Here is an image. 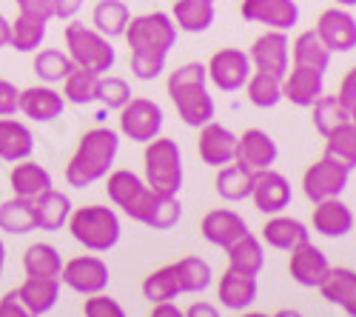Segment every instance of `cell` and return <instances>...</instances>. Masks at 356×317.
Returning a JSON list of instances; mask_svg holds the SVG:
<instances>
[{"label": "cell", "instance_id": "db71d44e", "mask_svg": "<svg viewBox=\"0 0 356 317\" xmlns=\"http://www.w3.org/2000/svg\"><path fill=\"white\" fill-rule=\"evenodd\" d=\"M186 317H220V309L214 303H205V300H197L186 309Z\"/></svg>", "mask_w": 356, "mask_h": 317}, {"label": "cell", "instance_id": "7dc6e473", "mask_svg": "<svg viewBox=\"0 0 356 317\" xmlns=\"http://www.w3.org/2000/svg\"><path fill=\"white\" fill-rule=\"evenodd\" d=\"M86 317H126V309L117 303L111 295L100 292V295H88L86 306H83Z\"/></svg>", "mask_w": 356, "mask_h": 317}, {"label": "cell", "instance_id": "c3c4849f", "mask_svg": "<svg viewBox=\"0 0 356 317\" xmlns=\"http://www.w3.org/2000/svg\"><path fill=\"white\" fill-rule=\"evenodd\" d=\"M17 100H20L17 86L0 77V118H12L17 111Z\"/></svg>", "mask_w": 356, "mask_h": 317}, {"label": "cell", "instance_id": "d6986e66", "mask_svg": "<svg viewBox=\"0 0 356 317\" xmlns=\"http://www.w3.org/2000/svg\"><path fill=\"white\" fill-rule=\"evenodd\" d=\"M314 232L322 235V238H331V240H339L345 235L353 232V223H356V215L353 209L339 197H331V200H319L314 203Z\"/></svg>", "mask_w": 356, "mask_h": 317}, {"label": "cell", "instance_id": "ac0fdd59", "mask_svg": "<svg viewBox=\"0 0 356 317\" xmlns=\"http://www.w3.org/2000/svg\"><path fill=\"white\" fill-rule=\"evenodd\" d=\"M197 152H200V160L211 169H222L228 163H234V152H236V134L211 121L200 126V137H197Z\"/></svg>", "mask_w": 356, "mask_h": 317}, {"label": "cell", "instance_id": "91938a15", "mask_svg": "<svg viewBox=\"0 0 356 317\" xmlns=\"http://www.w3.org/2000/svg\"><path fill=\"white\" fill-rule=\"evenodd\" d=\"M240 317H271V314H265V311H248V309H245Z\"/></svg>", "mask_w": 356, "mask_h": 317}, {"label": "cell", "instance_id": "2e32d148", "mask_svg": "<svg viewBox=\"0 0 356 317\" xmlns=\"http://www.w3.org/2000/svg\"><path fill=\"white\" fill-rule=\"evenodd\" d=\"M288 272H291V280L302 289H319V283L325 280V275L331 272V263H328V254H325L319 246H314L311 240L300 243L296 249L288 252Z\"/></svg>", "mask_w": 356, "mask_h": 317}, {"label": "cell", "instance_id": "5bb4252c", "mask_svg": "<svg viewBox=\"0 0 356 317\" xmlns=\"http://www.w3.org/2000/svg\"><path fill=\"white\" fill-rule=\"evenodd\" d=\"M314 32L319 35V40L328 46V52L334 54H348L356 49V17L350 9L345 6H331L325 9L314 26Z\"/></svg>", "mask_w": 356, "mask_h": 317}, {"label": "cell", "instance_id": "5b68a950", "mask_svg": "<svg viewBox=\"0 0 356 317\" xmlns=\"http://www.w3.org/2000/svg\"><path fill=\"white\" fill-rule=\"evenodd\" d=\"M143 180L160 194H180L183 189V152L174 137H154L143 152Z\"/></svg>", "mask_w": 356, "mask_h": 317}, {"label": "cell", "instance_id": "52a82bcc", "mask_svg": "<svg viewBox=\"0 0 356 317\" xmlns=\"http://www.w3.org/2000/svg\"><path fill=\"white\" fill-rule=\"evenodd\" d=\"M106 194L117 209H123L126 217L145 226L160 192L148 189V183L140 175H134L131 169H114L106 175Z\"/></svg>", "mask_w": 356, "mask_h": 317}, {"label": "cell", "instance_id": "f35d334b", "mask_svg": "<svg viewBox=\"0 0 356 317\" xmlns=\"http://www.w3.org/2000/svg\"><path fill=\"white\" fill-rule=\"evenodd\" d=\"M97 92H100V75H92L86 69H72L63 77V100L72 106H92L97 103Z\"/></svg>", "mask_w": 356, "mask_h": 317}, {"label": "cell", "instance_id": "ab89813d", "mask_svg": "<svg viewBox=\"0 0 356 317\" xmlns=\"http://www.w3.org/2000/svg\"><path fill=\"white\" fill-rule=\"evenodd\" d=\"M180 295L183 292H180V280H177L174 263L154 269L152 275L143 280V297L152 303V306L154 303H171V300H177Z\"/></svg>", "mask_w": 356, "mask_h": 317}, {"label": "cell", "instance_id": "7bdbcfd3", "mask_svg": "<svg viewBox=\"0 0 356 317\" xmlns=\"http://www.w3.org/2000/svg\"><path fill=\"white\" fill-rule=\"evenodd\" d=\"M345 121H350V114L345 111V106L339 103V98L337 95H319L316 100H314V106H311V123H314V129L325 137V134H331L339 123H345Z\"/></svg>", "mask_w": 356, "mask_h": 317}, {"label": "cell", "instance_id": "94428289", "mask_svg": "<svg viewBox=\"0 0 356 317\" xmlns=\"http://www.w3.org/2000/svg\"><path fill=\"white\" fill-rule=\"evenodd\" d=\"M334 3H339V6H345V9H350V6H356V0H334Z\"/></svg>", "mask_w": 356, "mask_h": 317}, {"label": "cell", "instance_id": "9a60e30c", "mask_svg": "<svg viewBox=\"0 0 356 317\" xmlns=\"http://www.w3.org/2000/svg\"><path fill=\"white\" fill-rule=\"evenodd\" d=\"M291 180L277 169H265L259 175H254V189H251V203L262 215H280L291 206Z\"/></svg>", "mask_w": 356, "mask_h": 317}, {"label": "cell", "instance_id": "681fc988", "mask_svg": "<svg viewBox=\"0 0 356 317\" xmlns=\"http://www.w3.org/2000/svg\"><path fill=\"white\" fill-rule=\"evenodd\" d=\"M339 103L345 106V111L348 114H353L356 111V66L342 77V83H339Z\"/></svg>", "mask_w": 356, "mask_h": 317}, {"label": "cell", "instance_id": "f907efd6", "mask_svg": "<svg viewBox=\"0 0 356 317\" xmlns=\"http://www.w3.org/2000/svg\"><path fill=\"white\" fill-rule=\"evenodd\" d=\"M0 317H35V314L20 303L17 292H9L3 300H0Z\"/></svg>", "mask_w": 356, "mask_h": 317}, {"label": "cell", "instance_id": "bcb514c9", "mask_svg": "<svg viewBox=\"0 0 356 317\" xmlns=\"http://www.w3.org/2000/svg\"><path fill=\"white\" fill-rule=\"evenodd\" d=\"M129 100H131V86H129V80L114 77V75H100L97 103H103L106 109H117V111H120Z\"/></svg>", "mask_w": 356, "mask_h": 317}, {"label": "cell", "instance_id": "d590c367", "mask_svg": "<svg viewBox=\"0 0 356 317\" xmlns=\"http://www.w3.org/2000/svg\"><path fill=\"white\" fill-rule=\"evenodd\" d=\"M174 272H177V280H180L183 295H202L214 280L211 263L202 261V257H197V254L180 257V261L174 263Z\"/></svg>", "mask_w": 356, "mask_h": 317}, {"label": "cell", "instance_id": "e575fe53", "mask_svg": "<svg viewBox=\"0 0 356 317\" xmlns=\"http://www.w3.org/2000/svg\"><path fill=\"white\" fill-rule=\"evenodd\" d=\"M35 200L29 197H12L6 203H0V232L9 235H29L35 232Z\"/></svg>", "mask_w": 356, "mask_h": 317}, {"label": "cell", "instance_id": "ee69618b", "mask_svg": "<svg viewBox=\"0 0 356 317\" xmlns=\"http://www.w3.org/2000/svg\"><path fill=\"white\" fill-rule=\"evenodd\" d=\"M35 75L43 80V83H63V77L74 69L72 57L60 49H38L35 52Z\"/></svg>", "mask_w": 356, "mask_h": 317}, {"label": "cell", "instance_id": "3957f363", "mask_svg": "<svg viewBox=\"0 0 356 317\" xmlns=\"http://www.w3.org/2000/svg\"><path fill=\"white\" fill-rule=\"evenodd\" d=\"M168 98L180 114V121L191 129H200L217 118V103L209 92V72L205 63H183L168 75Z\"/></svg>", "mask_w": 356, "mask_h": 317}, {"label": "cell", "instance_id": "44dd1931", "mask_svg": "<svg viewBox=\"0 0 356 317\" xmlns=\"http://www.w3.org/2000/svg\"><path fill=\"white\" fill-rule=\"evenodd\" d=\"M63 95L51 89L49 83L43 86H29V89L20 92V100H17V111H23L29 121H35V123H51L57 121L63 114Z\"/></svg>", "mask_w": 356, "mask_h": 317}, {"label": "cell", "instance_id": "6125c7cd", "mask_svg": "<svg viewBox=\"0 0 356 317\" xmlns=\"http://www.w3.org/2000/svg\"><path fill=\"white\" fill-rule=\"evenodd\" d=\"M350 121H353V123H356V111H353V114H350Z\"/></svg>", "mask_w": 356, "mask_h": 317}, {"label": "cell", "instance_id": "f546056e", "mask_svg": "<svg viewBox=\"0 0 356 317\" xmlns=\"http://www.w3.org/2000/svg\"><path fill=\"white\" fill-rule=\"evenodd\" d=\"M9 186L17 197H29L35 200L38 194L49 192L54 183H51V171L35 160H20L15 163V169L9 171Z\"/></svg>", "mask_w": 356, "mask_h": 317}, {"label": "cell", "instance_id": "8992f818", "mask_svg": "<svg viewBox=\"0 0 356 317\" xmlns=\"http://www.w3.org/2000/svg\"><path fill=\"white\" fill-rule=\"evenodd\" d=\"M69 232L72 238L86 246L88 252H108L120 243L123 226H120V215L108 206H83V209H72L69 215Z\"/></svg>", "mask_w": 356, "mask_h": 317}, {"label": "cell", "instance_id": "e7e4bbea", "mask_svg": "<svg viewBox=\"0 0 356 317\" xmlns=\"http://www.w3.org/2000/svg\"><path fill=\"white\" fill-rule=\"evenodd\" d=\"M353 229H356V223H353Z\"/></svg>", "mask_w": 356, "mask_h": 317}, {"label": "cell", "instance_id": "f6af8a7d", "mask_svg": "<svg viewBox=\"0 0 356 317\" xmlns=\"http://www.w3.org/2000/svg\"><path fill=\"white\" fill-rule=\"evenodd\" d=\"M183 217V203L177 194H157L154 200V209L152 215H148V229H154V232H168V229H174L177 223H180Z\"/></svg>", "mask_w": 356, "mask_h": 317}, {"label": "cell", "instance_id": "680465c9", "mask_svg": "<svg viewBox=\"0 0 356 317\" xmlns=\"http://www.w3.org/2000/svg\"><path fill=\"white\" fill-rule=\"evenodd\" d=\"M3 266H6V246L0 240V277H3Z\"/></svg>", "mask_w": 356, "mask_h": 317}, {"label": "cell", "instance_id": "cb8c5ba5", "mask_svg": "<svg viewBox=\"0 0 356 317\" xmlns=\"http://www.w3.org/2000/svg\"><path fill=\"white\" fill-rule=\"evenodd\" d=\"M259 240L268 243L277 252H291L300 243L311 240V232H308V226L302 220L288 217V215L280 212V215H268V220H265V226H262V238Z\"/></svg>", "mask_w": 356, "mask_h": 317}, {"label": "cell", "instance_id": "4316f807", "mask_svg": "<svg viewBox=\"0 0 356 317\" xmlns=\"http://www.w3.org/2000/svg\"><path fill=\"white\" fill-rule=\"evenodd\" d=\"M15 292H17L20 303L29 311H32L35 317H40V314H46L57 306V297H60V280L57 277H29L26 275V280L17 286Z\"/></svg>", "mask_w": 356, "mask_h": 317}, {"label": "cell", "instance_id": "6da1fadb", "mask_svg": "<svg viewBox=\"0 0 356 317\" xmlns=\"http://www.w3.org/2000/svg\"><path fill=\"white\" fill-rule=\"evenodd\" d=\"M123 38L131 49V75L137 80H157L177 43V26L165 12H148L129 20Z\"/></svg>", "mask_w": 356, "mask_h": 317}, {"label": "cell", "instance_id": "d6a6232c", "mask_svg": "<svg viewBox=\"0 0 356 317\" xmlns=\"http://www.w3.org/2000/svg\"><path fill=\"white\" fill-rule=\"evenodd\" d=\"M46 32H49V20L46 17H38V15H29V12H20L15 20H12V40L9 46L15 52H38L40 43L46 40Z\"/></svg>", "mask_w": 356, "mask_h": 317}, {"label": "cell", "instance_id": "4dcf8cb0", "mask_svg": "<svg viewBox=\"0 0 356 317\" xmlns=\"http://www.w3.org/2000/svg\"><path fill=\"white\" fill-rule=\"evenodd\" d=\"M228 269L240 272V275H251V277H259L262 266H265V243L245 232L240 240H234L228 249Z\"/></svg>", "mask_w": 356, "mask_h": 317}, {"label": "cell", "instance_id": "e0dca14e", "mask_svg": "<svg viewBox=\"0 0 356 317\" xmlns=\"http://www.w3.org/2000/svg\"><path fill=\"white\" fill-rule=\"evenodd\" d=\"M240 15L248 23H259L265 29H277V32H288L300 23L296 0H243Z\"/></svg>", "mask_w": 356, "mask_h": 317}, {"label": "cell", "instance_id": "30bf717a", "mask_svg": "<svg viewBox=\"0 0 356 317\" xmlns=\"http://www.w3.org/2000/svg\"><path fill=\"white\" fill-rule=\"evenodd\" d=\"M350 180V169H345L342 163H337L334 157L322 155L316 163H311L302 175V192L311 203H319V200H331L339 197L348 189Z\"/></svg>", "mask_w": 356, "mask_h": 317}, {"label": "cell", "instance_id": "7a4b0ae2", "mask_svg": "<svg viewBox=\"0 0 356 317\" xmlns=\"http://www.w3.org/2000/svg\"><path fill=\"white\" fill-rule=\"evenodd\" d=\"M117 152H120V132L108 126L88 129L77 140V149L66 163V183L74 189L95 186L111 171Z\"/></svg>", "mask_w": 356, "mask_h": 317}, {"label": "cell", "instance_id": "60d3db41", "mask_svg": "<svg viewBox=\"0 0 356 317\" xmlns=\"http://www.w3.org/2000/svg\"><path fill=\"white\" fill-rule=\"evenodd\" d=\"M325 155L350 171L356 169V123L353 121H345L331 134H325Z\"/></svg>", "mask_w": 356, "mask_h": 317}, {"label": "cell", "instance_id": "8fae6325", "mask_svg": "<svg viewBox=\"0 0 356 317\" xmlns=\"http://www.w3.org/2000/svg\"><path fill=\"white\" fill-rule=\"evenodd\" d=\"M108 277L111 275H108L106 261H100V257H95V254L72 257V261H66L63 269H60V283L69 286L72 292L83 295V297L106 292Z\"/></svg>", "mask_w": 356, "mask_h": 317}, {"label": "cell", "instance_id": "f5cc1de1", "mask_svg": "<svg viewBox=\"0 0 356 317\" xmlns=\"http://www.w3.org/2000/svg\"><path fill=\"white\" fill-rule=\"evenodd\" d=\"M83 9V0H51V12L57 20H74Z\"/></svg>", "mask_w": 356, "mask_h": 317}, {"label": "cell", "instance_id": "ffe728a7", "mask_svg": "<svg viewBox=\"0 0 356 317\" xmlns=\"http://www.w3.org/2000/svg\"><path fill=\"white\" fill-rule=\"evenodd\" d=\"M319 95H325V72L293 66L282 75V100L300 109H311Z\"/></svg>", "mask_w": 356, "mask_h": 317}, {"label": "cell", "instance_id": "7402d4cb", "mask_svg": "<svg viewBox=\"0 0 356 317\" xmlns=\"http://www.w3.org/2000/svg\"><path fill=\"white\" fill-rule=\"evenodd\" d=\"M200 232L211 246L228 249L234 240H240L248 232V223L234 209H211V212H205V217L200 220Z\"/></svg>", "mask_w": 356, "mask_h": 317}, {"label": "cell", "instance_id": "9f6ffc18", "mask_svg": "<svg viewBox=\"0 0 356 317\" xmlns=\"http://www.w3.org/2000/svg\"><path fill=\"white\" fill-rule=\"evenodd\" d=\"M9 40H12V20H6L0 15V49H6Z\"/></svg>", "mask_w": 356, "mask_h": 317}, {"label": "cell", "instance_id": "d4e9b609", "mask_svg": "<svg viewBox=\"0 0 356 317\" xmlns=\"http://www.w3.org/2000/svg\"><path fill=\"white\" fill-rule=\"evenodd\" d=\"M171 20L186 35H202L214 26L217 9H214L211 0H174Z\"/></svg>", "mask_w": 356, "mask_h": 317}, {"label": "cell", "instance_id": "816d5d0a", "mask_svg": "<svg viewBox=\"0 0 356 317\" xmlns=\"http://www.w3.org/2000/svg\"><path fill=\"white\" fill-rule=\"evenodd\" d=\"M20 12H29V15H38V17H46V20H54V12H51V0H15Z\"/></svg>", "mask_w": 356, "mask_h": 317}, {"label": "cell", "instance_id": "836d02e7", "mask_svg": "<svg viewBox=\"0 0 356 317\" xmlns=\"http://www.w3.org/2000/svg\"><path fill=\"white\" fill-rule=\"evenodd\" d=\"M214 189L222 200L228 203H243V200L251 197V189H254V175L248 169L236 166V163H228L222 169H217V180H214Z\"/></svg>", "mask_w": 356, "mask_h": 317}, {"label": "cell", "instance_id": "4fadbf2b", "mask_svg": "<svg viewBox=\"0 0 356 317\" xmlns=\"http://www.w3.org/2000/svg\"><path fill=\"white\" fill-rule=\"evenodd\" d=\"M248 57H251L254 72H265V75L282 77V75L291 69V40H288L285 32L268 29V32H262V35L251 43Z\"/></svg>", "mask_w": 356, "mask_h": 317}, {"label": "cell", "instance_id": "484cf974", "mask_svg": "<svg viewBox=\"0 0 356 317\" xmlns=\"http://www.w3.org/2000/svg\"><path fill=\"white\" fill-rule=\"evenodd\" d=\"M319 292L328 303L339 306L348 317H356V272L353 269L331 266V272L319 283Z\"/></svg>", "mask_w": 356, "mask_h": 317}, {"label": "cell", "instance_id": "7c38bea8", "mask_svg": "<svg viewBox=\"0 0 356 317\" xmlns=\"http://www.w3.org/2000/svg\"><path fill=\"white\" fill-rule=\"evenodd\" d=\"M277 157H280L277 140L265 129H245L243 134H236L234 163L248 169L251 175H259V171H265V169H274Z\"/></svg>", "mask_w": 356, "mask_h": 317}, {"label": "cell", "instance_id": "ba28073f", "mask_svg": "<svg viewBox=\"0 0 356 317\" xmlns=\"http://www.w3.org/2000/svg\"><path fill=\"white\" fill-rule=\"evenodd\" d=\"M205 72H209V83L214 86V89H220L225 95H234L248 83L254 66H251V57H248L245 49L225 46V49H217L211 54V61L205 63Z\"/></svg>", "mask_w": 356, "mask_h": 317}, {"label": "cell", "instance_id": "be15d7a7", "mask_svg": "<svg viewBox=\"0 0 356 317\" xmlns=\"http://www.w3.org/2000/svg\"><path fill=\"white\" fill-rule=\"evenodd\" d=\"M211 3H217V0H211Z\"/></svg>", "mask_w": 356, "mask_h": 317}, {"label": "cell", "instance_id": "11a10c76", "mask_svg": "<svg viewBox=\"0 0 356 317\" xmlns=\"http://www.w3.org/2000/svg\"><path fill=\"white\" fill-rule=\"evenodd\" d=\"M148 317H186V311L171 300V303H154L152 306V314H148Z\"/></svg>", "mask_w": 356, "mask_h": 317}, {"label": "cell", "instance_id": "b9f144b4", "mask_svg": "<svg viewBox=\"0 0 356 317\" xmlns=\"http://www.w3.org/2000/svg\"><path fill=\"white\" fill-rule=\"evenodd\" d=\"M245 98L257 109H274L282 100V77L265 75V72H251L248 83L243 86Z\"/></svg>", "mask_w": 356, "mask_h": 317}, {"label": "cell", "instance_id": "74e56055", "mask_svg": "<svg viewBox=\"0 0 356 317\" xmlns=\"http://www.w3.org/2000/svg\"><path fill=\"white\" fill-rule=\"evenodd\" d=\"M23 269L29 277H57L60 280L63 257L51 243H32L23 252Z\"/></svg>", "mask_w": 356, "mask_h": 317}, {"label": "cell", "instance_id": "83f0119b", "mask_svg": "<svg viewBox=\"0 0 356 317\" xmlns=\"http://www.w3.org/2000/svg\"><path fill=\"white\" fill-rule=\"evenodd\" d=\"M35 152V134L26 123L15 118H0V160L20 163Z\"/></svg>", "mask_w": 356, "mask_h": 317}, {"label": "cell", "instance_id": "1f68e13d", "mask_svg": "<svg viewBox=\"0 0 356 317\" xmlns=\"http://www.w3.org/2000/svg\"><path fill=\"white\" fill-rule=\"evenodd\" d=\"M291 61L293 66H305V69H316V72H328L331 66V52L319 40V35L314 29L296 35V40L291 43Z\"/></svg>", "mask_w": 356, "mask_h": 317}, {"label": "cell", "instance_id": "8d00e7d4", "mask_svg": "<svg viewBox=\"0 0 356 317\" xmlns=\"http://www.w3.org/2000/svg\"><path fill=\"white\" fill-rule=\"evenodd\" d=\"M131 20V12L123 0H100L92 12V26L97 29L100 35L111 38H123L126 35V26Z\"/></svg>", "mask_w": 356, "mask_h": 317}, {"label": "cell", "instance_id": "603a6c76", "mask_svg": "<svg viewBox=\"0 0 356 317\" xmlns=\"http://www.w3.org/2000/svg\"><path fill=\"white\" fill-rule=\"evenodd\" d=\"M257 295H259V283L257 277L251 275H240L234 269H225L220 283H217V297L222 303V309H231V311H245L257 303Z\"/></svg>", "mask_w": 356, "mask_h": 317}, {"label": "cell", "instance_id": "6f0895ef", "mask_svg": "<svg viewBox=\"0 0 356 317\" xmlns=\"http://www.w3.org/2000/svg\"><path fill=\"white\" fill-rule=\"evenodd\" d=\"M271 317H305L302 311H296V309H280L277 314H271Z\"/></svg>", "mask_w": 356, "mask_h": 317}, {"label": "cell", "instance_id": "277c9868", "mask_svg": "<svg viewBox=\"0 0 356 317\" xmlns=\"http://www.w3.org/2000/svg\"><path fill=\"white\" fill-rule=\"evenodd\" d=\"M66 40V54L72 57V63L77 69H86L92 75H106L117 63V52L106 35H100L95 26H86L77 20H69L63 29Z\"/></svg>", "mask_w": 356, "mask_h": 317}, {"label": "cell", "instance_id": "f1b7e54d", "mask_svg": "<svg viewBox=\"0 0 356 317\" xmlns=\"http://www.w3.org/2000/svg\"><path fill=\"white\" fill-rule=\"evenodd\" d=\"M69 215H72L69 194L49 189V192L35 197V223H38L40 232H60V229L69 223Z\"/></svg>", "mask_w": 356, "mask_h": 317}, {"label": "cell", "instance_id": "9c48e42d", "mask_svg": "<svg viewBox=\"0 0 356 317\" xmlns=\"http://www.w3.org/2000/svg\"><path fill=\"white\" fill-rule=\"evenodd\" d=\"M165 123L163 106L152 98H131L120 109V134L129 137L131 143H148L160 137Z\"/></svg>", "mask_w": 356, "mask_h": 317}]
</instances>
